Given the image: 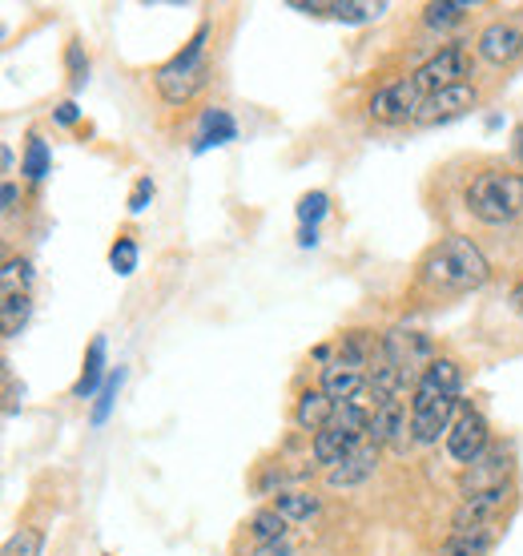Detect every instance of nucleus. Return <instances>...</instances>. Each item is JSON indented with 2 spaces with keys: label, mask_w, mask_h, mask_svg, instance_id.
Listing matches in <instances>:
<instances>
[{
  "label": "nucleus",
  "mask_w": 523,
  "mask_h": 556,
  "mask_svg": "<svg viewBox=\"0 0 523 556\" xmlns=\"http://www.w3.org/2000/svg\"><path fill=\"white\" fill-rule=\"evenodd\" d=\"M487 278H492L487 254L471 238L447 235L423 251V258L414 266V291L443 303V299H459V294L480 291V287H487Z\"/></svg>",
  "instance_id": "1"
},
{
  "label": "nucleus",
  "mask_w": 523,
  "mask_h": 556,
  "mask_svg": "<svg viewBox=\"0 0 523 556\" xmlns=\"http://www.w3.org/2000/svg\"><path fill=\"white\" fill-rule=\"evenodd\" d=\"M206 41H209V25H202L193 33L190 41L181 45L178 53L169 56L166 65L153 70V85L166 105H186L193 101L209 81V56H206Z\"/></svg>",
  "instance_id": "2"
},
{
  "label": "nucleus",
  "mask_w": 523,
  "mask_h": 556,
  "mask_svg": "<svg viewBox=\"0 0 523 556\" xmlns=\"http://www.w3.org/2000/svg\"><path fill=\"white\" fill-rule=\"evenodd\" d=\"M463 206L471 218H480L483 226H503L523 210V181L520 174L499 166L480 169L463 190Z\"/></svg>",
  "instance_id": "3"
},
{
  "label": "nucleus",
  "mask_w": 523,
  "mask_h": 556,
  "mask_svg": "<svg viewBox=\"0 0 523 556\" xmlns=\"http://www.w3.org/2000/svg\"><path fill=\"white\" fill-rule=\"evenodd\" d=\"M379 355H383L391 367H399L411 388L431 367V359H439V355H435V339L423 331H411V327H391V331H383Z\"/></svg>",
  "instance_id": "4"
},
{
  "label": "nucleus",
  "mask_w": 523,
  "mask_h": 556,
  "mask_svg": "<svg viewBox=\"0 0 523 556\" xmlns=\"http://www.w3.org/2000/svg\"><path fill=\"white\" fill-rule=\"evenodd\" d=\"M468 77H471V53L463 41L443 45L439 53H431L428 61L411 73V81L419 85L423 98L439 93V89H451V85H463Z\"/></svg>",
  "instance_id": "5"
},
{
  "label": "nucleus",
  "mask_w": 523,
  "mask_h": 556,
  "mask_svg": "<svg viewBox=\"0 0 523 556\" xmlns=\"http://www.w3.org/2000/svg\"><path fill=\"white\" fill-rule=\"evenodd\" d=\"M515 504V488H492V492H475L463 496L451 513V532H480V529H499V520Z\"/></svg>",
  "instance_id": "6"
},
{
  "label": "nucleus",
  "mask_w": 523,
  "mask_h": 556,
  "mask_svg": "<svg viewBox=\"0 0 523 556\" xmlns=\"http://www.w3.org/2000/svg\"><path fill=\"white\" fill-rule=\"evenodd\" d=\"M423 101H428V98L419 93V85H414L411 73H407V77H399V81L374 89L367 113H371L379 126H403V122H419Z\"/></svg>",
  "instance_id": "7"
},
{
  "label": "nucleus",
  "mask_w": 523,
  "mask_h": 556,
  "mask_svg": "<svg viewBox=\"0 0 523 556\" xmlns=\"http://www.w3.org/2000/svg\"><path fill=\"white\" fill-rule=\"evenodd\" d=\"M487 447H492V424H487V416L475 412V407H463L459 419H455V428L447 431V456L459 468H471Z\"/></svg>",
  "instance_id": "8"
},
{
  "label": "nucleus",
  "mask_w": 523,
  "mask_h": 556,
  "mask_svg": "<svg viewBox=\"0 0 523 556\" xmlns=\"http://www.w3.org/2000/svg\"><path fill=\"white\" fill-rule=\"evenodd\" d=\"M459 391H463V367H459V359H451V355H439V359H431V367L411 388V407L459 400Z\"/></svg>",
  "instance_id": "9"
},
{
  "label": "nucleus",
  "mask_w": 523,
  "mask_h": 556,
  "mask_svg": "<svg viewBox=\"0 0 523 556\" xmlns=\"http://www.w3.org/2000/svg\"><path fill=\"white\" fill-rule=\"evenodd\" d=\"M511 472H515V456H511L508 447L492 444L480 459H475V464H471V468H463V476H459V492H463V496H475V492L508 488Z\"/></svg>",
  "instance_id": "10"
},
{
  "label": "nucleus",
  "mask_w": 523,
  "mask_h": 556,
  "mask_svg": "<svg viewBox=\"0 0 523 556\" xmlns=\"http://www.w3.org/2000/svg\"><path fill=\"white\" fill-rule=\"evenodd\" d=\"M480 61H487L492 70H511L523 61V25L515 21H492L475 41Z\"/></svg>",
  "instance_id": "11"
},
{
  "label": "nucleus",
  "mask_w": 523,
  "mask_h": 556,
  "mask_svg": "<svg viewBox=\"0 0 523 556\" xmlns=\"http://www.w3.org/2000/svg\"><path fill=\"white\" fill-rule=\"evenodd\" d=\"M480 105V89L475 81H463V85H451V89H439V93H431L423 101V110H419V126H439V122H455V117H463Z\"/></svg>",
  "instance_id": "12"
},
{
  "label": "nucleus",
  "mask_w": 523,
  "mask_h": 556,
  "mask_svg": "<svg viewBox=\"0 0 523 556\" xmlns=\"http://www.w3.org/2000/svg\"><path fill=\"white\" fill-rule=\"evenodd\" d=\"M463 412V400H443V404L411 407V444L414 447H435L439 435L455 428V419Z\"/></svg>",
  "instance_id": "13"
},
{
  "label": "nucleus",
  "mask_w": 523,
  "mask_h": 556,
  "mask_svg": "<svg viewBox=\"0 0 523 556\" xmlns=\"http://www.w3.org/2000/svg\"><path fill=\"white\" fill-rule=\"evenodd\" d=\"M403 435H411V404L407 400H391V404H374L371 428H367V444L391 447Z\"/></svg>",
  "instance_id": "14"
},
{
  "label": "nucleus",
  "mask_w": 523,
  "mask_h": 556,
  "mask_svg": "<svg viewBox=\"0 0 523 556\" xmlns=\"http://www.w3.org/2000/svg\"><path fill=\"white\" fill-rule=\"evenodd\" d=\"M318 388L327 391L334 404L362 400V395H367V367H355V363H346V359H339V355H334V359L322 367Z\"/></svg>",
  "instance_id": "15"
},
{
  "label": "nucleus",
  "mask_w": 523,
  "mask_h": 556,
  "mask_svg": "<svg viewBox=\"0 0 523 556\" xmlns=\"http://www.w3.org/2000/svg\"><path fill=\"white\" fill-rule=\"evenodd\" d=\"M334 412H339V404H334L331 395L322 388H303L298 391V400H294V424L303 431H322L327 424L334 419Z\"/></svg>",
  "instance_id": "16"
},
{
  "label": "nucleus",
  "mask_w": 523,
  "mask_h": 556,
  "mask_svg": "<svg viewBox=\"0 0 523 556\" xmlns=\"http://www.w3.org/2000/svg\"><path fill=\"white\" fill-rule=\"evenodd\" d=\"M374 468H379V447L362 444L358 452H350V456H346L339 468H331V472H327V488H358V484H367V480L374 476Z\"/></svg>",
  "instance_id": "17"
},
{
  "label": "nucleus",
  "mask_w": 523,
  "mask_h": 556,
  "mask_svg": "<svg viewBox=\"0 0 523 556\" xmlns=\"http://www.w3.org/2000/svg\"><path fill=\"white\" fill-rule=\"evenodd\" d=\"M270 508L286 516L290 525H306V520H315L322 504H318L310 488H278L275 496H270Z\"/></svg>",
  "instance_id": "18"
},
{
  "label": "nucleus",
  "mask_w": 523,
  "mask_h": 556,
  "mask_svg": "<svg viewBox=\"0 0 523 556\" xmlns=\"http://www.w3.org/2000/svg\"><path fill=\"white\" fill-rule=\"evenodd\" d=\"M234 138H238V122L230 117V110L214 105V110L202 113V129H197V146H193V150L202 153V150H209V146H230Z\"/></svg>",
  "instance_id": "19"
},
{
  "label": "nucleus",
  "mask_w": 523,
  "mask_h": 556,
  "mask_svg": "<svg viewBox=\"0 0 523 556\" xmlns=\"http://www.w3.org/2000/svg\"><path fill=\"white\" fill-rule=\"evenodd\" d=\"M499 529H480V532H451L447 541L439 544L435 556H487L496 548Z\"/></svg>",
  "instance_id": "20"
},
{
  "label": "nucleus",
  "mask_w": 523,
  "mask_h": 556,
  "mask_svg": "<svg viewBox=\"0 0 523 556\" xmlns=\"http://www.w3.org/2000/svg\"><path fill=\"white\" fill-rule=\"evenodd\" d=\"M246 532L254 544H275V541H290V520L282 513H275L270 504L258 508V513L246 520Z\"/></svg>",
  "instance_id": "21"
},
{
  "label": "nucleus",
  "mask_w": 523,
  "mask_h": 556,
  "mask_svg": "<svg viewBox=\"0 0 523 556\" xmlns=\"http://www.w3.org/2000/svg\"><path fill=\"white\" fill-rule=\"evenodd\" d=\"M101 376H105V339H93L89 351H85L81 379L73 383V395H77V400H89L97 391V383H101Z\"/></svg>",
  "instance_id": "22"
},
{
  "label": "nucleus",
  "mask_w": 523,
  "mask_h": 556,
  "mask_svg": "<svg viewBox=\"0 0 523 556\" xmlns=\"http://www.w3.org/2000/svg\"><path fill=\"white\" fill-rule=\"evenodd\" d=\"M28 315H33V299H28V291H4L0 294V323H4V334H9V339L21 334V327L28 323Z\"/></svg>",
  "instance_id": "23"
},
{
  "label": "nucleus",
  "mask_w": 523,
  "mask_h": 556,
  "mask_svg": "<svg viewBox=\"0 0 523 556\" xmlns=\"http://www.w3.org/2000/svg\"><path fill=\"white\" fill-rule=\"evenodd\" d=\"M468 13H471L468 0H439V4H428V9H423V25L435 28V33H447V28L463 25Z\"/></svg>",
  "instance_id": "24"
},
{
  "label": "nucleus",
  "mask_w": 523,
  "mask_h": 556,
  "mask_svg": "<svg viewBox=\"0 0 523 556\" xmlns=\"http://www.w3.org/2000/svg\"><path fill=\"white\" fill-rule=\"evenodd\" d=\"M53 169V153H49V146L41 141V134H28L25 141V162H21V174H25L28 181H41L44 174Z\"/></svg>",
  "instance_id": "25"
},
{
  "label": "nucleus",
  "mask_w": 523,
  "mask_h": 556,
  "mask_svg": "<svg viewBox=\"0 0 523 556\" xmlns=\"http://www.w3.org/2000/svg\"><path fill=\"white\" fill-rule=\"evenodd\" d=\"M4 556H44V532L33 529V525H21V529L4 541Z\"/></svg>",
  "instance_id": "26"
},
{
  "label": "nucleus",
  "mask_w": 523,
  "mask_h": 556,
  "mask_svg": "<svg viewBox=\"0 0 523 556\" xmlns=\"http://www.w3.org/2000/svg\"><path fill=\"white\" fill-rule=\"evenodd\" d=\"M331 214V198L322 194V190H310V194L298 198V223L306 226V230H318V223Z\"/></svg>",
  "instance_id": "27"
},
{
  "label": "nucleus",
  "mask_w": 523,
  "mask_h": 556,
  "mask_svg": "<svg viewBox=\"0 0 523 556\" xmlns=\"http://www.w3.org/2000/svg\"><path fill=\"white\" fill-rule=\"evenodd\" d=\"M110 266L122 278H129L138 270V242H133V235H117V242L110 247Z\"/></svg>",
  "instance_id": "28"
},
{
  "label": "nucleus",
  "mask_w": 523,
  "mask_h": 556,
  "mask_svg": "<svg viewBox=\"0 0 523 556\" xmlns=\"http://www.w3.org/2000/svg\"><path fill=\"white\" fill-rule=\"evenodd\" d=\"M0 282H4V291H28L33 270H28L25 258H9V263H4V270H0Z\"/></svg>",
  "instance_id": "29"
},
{
  "label": "nucleus",
  "mask_w": 523,
  "mask_h": 556,
  "mask_svg": "<svg viewBox=\"0 0 523 556\" xmlns=\"http://www.w3.org/2000/svg\"><path fill=\"white\" fill-rule=\"evenodd\" d=\"M65 65H69V81H73V89H81L85 77H89V56H85L81 41H69V49H65Z\"/></svg>",
  "instance_id": "30"
},
{
  "label": "nucleus",
  "mask_w": 523,
  "mask_h": 556,
  "mask_svg": "<svg viewBox=\"0 0 523 556\" xmlns=\"http://www.w3.org/2000/svg\"><path fill=\"white\" fill-rule=\"evenodd\" d=\"M117 391H122V367H117V371L105 379V388H101V400H97V407H93V424H105L113 400H117Z\"/></svg>",
  "instance_id": "31"
},
{
  "label": "nucleus",
  "mask_w": 523,
  "mask_h": 556,
  "mask_svg": "<svg viewBox=\"0 0 523 556\" xmlns=\"http://www.w3.org/2000/svg\"><path fill=\"white\" fill-rule=\"evenodd\" d=\"M153 194H157L153 178H138V181H133V194H129V214H145V206L153 202Z\"/></svg>",
  "instance_id": "32"
},
{
  "label": "nucleus",
  "mask_w": 523,
  "mask_h": 556,
  "mask_svg": "<svg viewBox=\"0 0 523 556\" xmlns=\"http://www.w3.org/2000/svg\"><path fill=\"white\" fill-rule=\"evenodd\" d=\"M250 556H294V544L290 541H275V544H254Z\"/></svg>",
  "instance_id": "33"
},
{
  "label": "nucleus",
  "mask_w": 523,
  "mask_h": 556,
  "mask_svg": "<svg viewBox=\"0 0 523 556\" xmlns=\"http://www.w3.org/2000/svg\"><path fill=\"white\" fill-rule=\"evenodd\" d=\"M53 117H56V126H77V117H81V110H77V101H61Z\"/></svg>",
  "instance_id": "34"
},
{
  "label": "nucleus",
  "mask_w": 523,
  "mask_h": 556,
  "mask_svg": "<svg viewBox=\"0 0 523 556\" xmlns=\"http://www.w3.org/2000/svg\"><path fill=\"white\" fill-rule=\"evenodd\" d=\"M16 202H21V190H16V181L9 178L4 190H0V210H4V214H16Z\"/></svg>",
  "instance_id": "35"
},
{
  "label": "nucleus",
  "mask_w": 523,
  "mask_h": 556,
  "mask_svg": "<svg viewBox=\"0 0 523 556\" xmlns=\"http://www.w3.org/2000/svg\"><path fill=\"white\" fill-rule=\"evenodd\" d=\"M511 311H515V315H523V275H520V282L511 287Z\"/></svg>",
  "instance_id": "36"
},
{
  "label": "nucleus",
  "mask_w": 523,
  "mask_h": 556,
  "mask_svg": "<svg viewBox=\"0 0 523 556\" xmlns=\"http://www.w3.org/2000/svg\"><path fill=\"white\" fill-rule=\"evenodd\" d=\"M0 162H4V174H13L16 157H13V150H9V146H4V153H0Z\"/></svg>",
  "instance_id": "37"
},
{
  "label": "nucleus",
  "mask_w": 523,
  "mask_h": 556,
  "mask_svg": "<svg viewBox=\"0 0 523 556\" xmlns=\"http://www.w3.org/2000/svg\"><path fill=\"white\" fill-rule=\"evenodd\" d=\"M298 242H303V247H315V242H318V230H306V226H303V238H298Z\"/></svg>",
  "instance_id": "38"
},
{
  "label": "nucleus",
  "mask_w": 523,
  "mask_h": 556,
  "mask_svg": "<svg viewBox=\"0 0 523 556\" xmlns=\"http://www.w3.org/2000/svg\"><path fill=\"white\" fill-rule=\"evenodd\" d=\"M515 153H520V157H523V126L515 129Z\"/></svg>",
  "instance_id": "39"
},
{
  "label": "nucleus",
  "mask_w": 523,
  "mask_h": 556,
  "mask_svg": "<svg viewBox=\"0 0 523 556\" xmlns=\"http://www.w3.org/2000/svg\"><path fill=\"white\" fill-rule=\"evenodd\" d=\"M520 181H523V174H520Z\"/></svg>",
  "instance_id": "40"
}]
</instances>
